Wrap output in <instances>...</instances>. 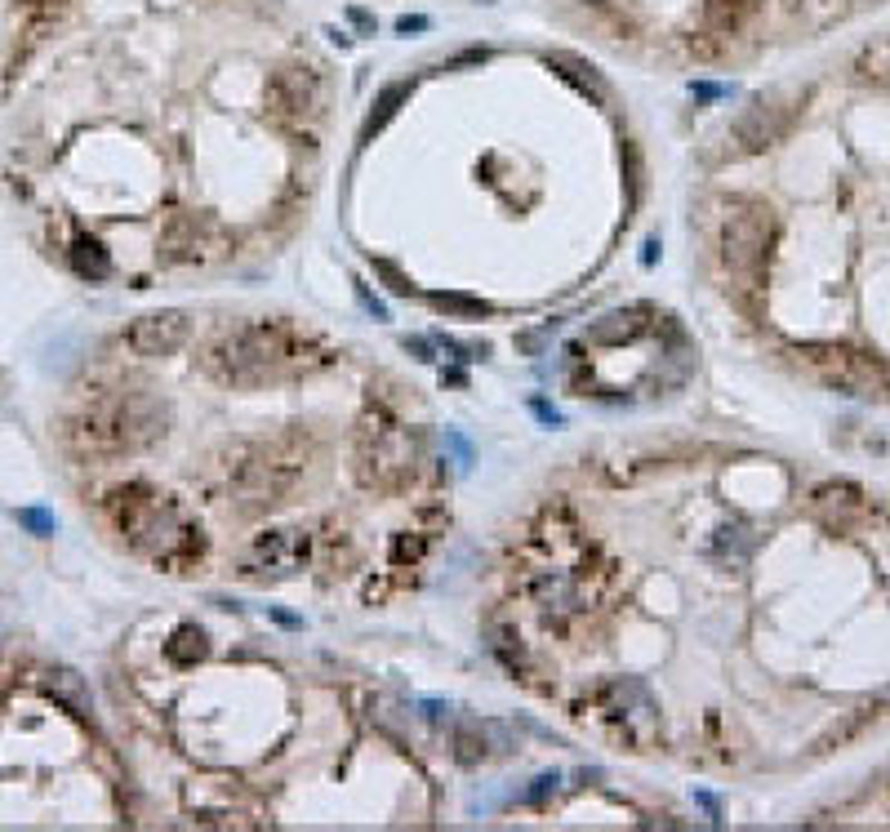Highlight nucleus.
<instances>
[{"mask_svg": "<svg viewBox=\"0 0 890 832\" xmlns=\"http://www.w3.org/2000/svg\"><path fill=\"white\" fill-rule=\"evenodd\" d=\"M316 365H325V352H316L308 334H299L285 321H250L241 330L223 334L205 352V370L219 383H236V388H259L267 379L303 374Z\"/></svg>", "mask_w": 890, "mask_h": 832, "instance_id": "nucleus-1", "label": "nucleus"}, {"mask_svg": "<svg viewBox=\"0 0 890 832\" xmlns=\"http://www.w3.org/2000/svg\"><path fill=\"white\" fill-rule=\"evenodd\" d=\"M112 517L125 539H130L138 552H147L152 561H161V566H192L205 552L201 526H192L165 494L147 490V485H125V490H116Z\"/></svg>", "mask_w": 890, "mask_h": 832, "instance_id": "nucleus-2", "label": "nucleus"}, {"mask_svg": "<svg viewBox=\"0 0 890 832\" xmlns=\"http://www.w3.org/2000/svg\"><path fill=\"white\" fill-rule=\"evenodd\" d=\"M170 428V410L152 392H121L103 396L76 419L72 441L89 454H116V450H143Z\"/></svg>", "mask_w": 890, "mask_h": 832, "instance_id": "nucleus-3", "label": "nucleus"}, {"mask_svg": "<svg viewBox=\"0 0 890 832\" xmlns=\"http://www.w3.org/2000/svg\"><path fill=\"white\" fill-rule=\"evenodd\" d=\"M308 468L303 454L294 450L290 441H272V445H259L250 450L232 472V499L245 517H259V512H272L276 503L290 499L294 481L299 472Z\"/></svg>", "mask_w": 890, "mask_h": 832, "instance_id": "nucleus-4", "label": "nucleus"}, {"mask_svg": "<svg viewBox=\"0 0 890 832\" xmlns=\"http://www.w3.org/2000/svg\"><path fill=\"white\" fill-rule=\"evenodd\" d=\"M356 477L370 490H401L414 477V437L383 414L365 419L356 432Z\"/></svg>", "mask_w": 890, "mask_h": 832, "instance_id": "nucleus-5", "label": "nucleus"}, {"mask_svg": "<svg viewBox=\"0 0 890 832\" xmlns=\"http://www.w3.org/2000/svg\"><path fill=\"white\" fill-rule=\"evenodd\" d=\"M592 708H597L601 726L615 739H623L632 752H646L659 739V708L650 699L646 681H632V677L606 681L597 690V699H592Z\"/></svg>", "mask_w": 890, "mask_h": 832, "instance_id": "nucleus-6", "label": "nucleus"}, {"mask_svg": "<svg viewBox=\"0 0 890 832\" xmlns=\"http://www.w3.org/2000/svg\"><path fill=\"white\" fill-rule=\"evenodd\" d=\"M717 250L726 272L744 276V281H757L761 267H766V250H770V210L761 205H735V214H726L717 232Z\"/></svg>", "mask_w": 890, "mask_h": 832, "instance_id": "nucleus-7", "label": "nucleus"}, {"mask_svg": "<svg viewBox=\"0 0 890 832\" xmlns=\"http://www.w3.org/2000/svg\"><path fill=\"white\" fill-rule=\"evenodd\" d=\"M806 361L824 374V383H833V388L850 396H890V365H882L877 356L815 343V348H806Z\"/></svg>", "mask_w": 890, "mask_h": 832, "instance_id": "nucleus-8", "label": "nucleus"}, {"mask_svg": "<svg viewBox=\"0 0 890 832\" xmlns=\"http://www.w3.org/2000/svg\"><path fill=\"white\" fill-rule=\"evenodd\" d=\"M267 112L281 121H312L325 103V81L308 63H285L267 76Z\"/></svg>", "mask_w": 890, "mask_h": 832, "instance_id": "nucleus-9", "label": "nucleus"}, {"mask_svg": "<svg viewBox=\"0 0 890 832\" xmlns=\"http://www.w3.org/2000/svg\"><path fill=\"white\" fill-rule=\"evenodd\" d=\"M312 561V534L303 530H267L250 548V574L263 579H290Z\"/></svg>", "mask_w": 890, "mask_h": 832, "instance_id": "nucleus-10", "label": "nucleus"}, {"mask_svg": "<svg viewBox=\"0 0 890 832\" xmlns=\"http://www.w3.org/2000/svg\"><path fill=\"white\" fill-rule=\"evenodd\" d=\"M784 125H788L784 107H779L775 98L761 94L735 116V125H730V134H726V147L735 156H753V152H761V147L775 143V138L784 134Z\"/></svg>", "mask_w": 890, "mask_h": 832, "instance_id": "nucleus-11", "label": "nucleus"}, {"mask_svg": "<svg viewBox=\"0 0 890 832\" xmlns=\"http://www.w3.org/2000/svg\"><path fill=\"white\" fill-rule=\"evenodd\" d=\"M187 334H192V321H187V312H178V307H165V312L138 316L130 330H125V343H130L138 356H174V352L187 343Z\"/></svg>", "mask_w": 890, "mask_h": 832, "instance_id": "nucleus-12", "label": "nucleus"}, {"mask_svg": "<svg viewBox=\"0 0 890 832\" xmlns=\"http://www.w3.org/2000/svg\"><path fill=\"white\" fill-rule=\"evenodd\" d=\"M530 606L543 614V619H570L579 610V583L570 570H539L526 583Z\"/></svg>", "mask_w": 890, "mask_h": 832, "instance_id": "nucleus-13", "label": "nucleus"}, {"mask_svg": "<svg viewBox=\"0 0 890 832\" xmlns=\"http://www.w3.org/2000/svg\"><path fill=\"white\" fill-rule=\"evenodd\" d=\"M543 63H548L566 85H575L583 98H592L597 107H606V103H610V85H606V76H601L597 67L588 63V58L566 54V49H548V54H543Z\"/></svg>", "mask_w": 890, "mask_h": 832, "instance_id": "nucleus-14", "label": "nucleus"}, {"mask_svg": "<svg viewBox=\"0 0 890 832\" xmlns=\"http://www.w3.org/2000/svg\"><path fill=\"white\" fill-rule=\"evenodd\" d=\"M650 307H623V312H606L601 321L588 325V343H597V348H623V343H632L637 334L650 330Z\"/></svg>", "mask_w": 890, "mask_h": 832, "instance_id": "nucleus-15", "label": "nucleus"}, {"mask_svg": "<svg viewBox=\"0 0 890 832\" xmlns=\"http://www.w3.org/2000/svg\"><path fill=\"white\" fill-rule=\"evenodd\" d=\"M815 512H819V521L824 526H833V530H846L850 521L864 512V499H859V490L855 485H819L815 490Z\"/></svg>", "mask_w": 890, "mask_h": 832, "instance_id": "nucleus-16", "label": "nucleus"}, {"mask_svg": "<svg viewBox=\"0 0 890 832\" xmlns=\"http://www.w3.org/2000/svg\"><path fill=\"white\" fill-rule=\"evenodd\" d=\"M401 103H410V85H405V81L383 85L379 98H374V107H370V116H365V125H361V143H370V138L401 112Z\"/></svg>", "mask_w": 890, "mask_h": 832, "instance_id": "nucleus-17", "label": "nucleus"}, {"mask_svg": "<svg viewBox=\"0 0 890 832\" xmlns=\"http://www.w3.org/2000/svg\"><path fill=\"white\" fill-rule=\"evenodd\" d=\"M165 655H170V663H178V668H192V663H201L210 655V637H205L196 623H183V628H174V637L165 641Z\"/></svg>", "mask_w": 890, "mask_h": 832, "instance_id": "nucleus-18", "label": "nucleus"}, {"mask_svg": "<svg viewBox=\"0 0 890 832\" xmlns=\"http://www.w3.org/2000/svg\"><path fill=\"white\" fill-rule=\"evenodd\" d=\"M72 267H76V276H85V281H103V276L112 272V254H107L103 241H94V236H76L72 241Z\"/></svg>", "mask_w": 890, "mask_h": 832, "instance_id": "nucleus-19", "label": "nucleus"}, {"mask_svg": "<svg viewBox=\"0 0 890 832\" xmlns=\"http://www.w3.org/2000/svg\"><path fill=\"white\" fill-rule=\"evenodd\" d=\"M45 690H49V695H54L58 703H67L76 717H85V712H89V690H85V681L76 677V672H67V668H63V672H49Z\"/></svg>", "mask_w": 890, "mask_h": 832, "instance_id": "nucleus-20", "label": "nucleus"}, {"mask_svg": "<svg viewBox=\"0 0 890 832\" xmlns=\"http://www.w3.org/2000/svg\"><path fill=\"white\" fill-rule=\"evenodd\" d=\"M490 650L499 655V663L508 672H526V663H530L526 646H521V637L512 628H503V623H499V628H490Z\"/></svg>", "mask_w": 890, "mask_h": 832, "instance_id": "nucleus-21", "label": "nucleus"}, {"mask_svg": "<svg viewBox=\"0 0 890 832\" xmlns=\"http://www.w3.org/2000/svg\"><path fill=\"white\" fill-rule=\"evenodd\" d=\"M454 757H459V766H477V761L486 757V726H477V721L459 726V735H454Z\"/></svg>", "mask_w": 890, "mask_h": 832, "instance_id": "nucleus-22", "label": "nucleus"}, {"mask_svg": "<svg viewBox=\"0 0 890 832\" xmlns=\"http://www.w3.org/2000/svg\"><path fill=\"white\" fill-rule=\"evenodd\" d=\"M623 165H628V210H637L641 187H646V165H641V147L623 138Z\"/></svg>", "mask_w": 890, "mask_h": 832, "instance_id": "nucleus-23", "label": "nucleus"}, {"mask_svg": "<svg viewBox=\"0 0 890 832\" xmlns=\"http://www.w3.org/2000/svg\"><path fill=\"white\" fill-rule=\"evenodd\" d=\"M432 307L450 316H490V303L472 299V294H432Z\"/></svg>", "mask_w": 890, "mask_h": 832, "instance_id": "nucleus-24", "label": "nucleus"}, {"mask_svg": "<svg viewBox=\"0 0 890 832\" xmlns=\"http://www.w3.org/2000/svg\"><path fill=\"white\" fill-rule=\"evenodd\" d=\"M748 14H753V0H708V18L717 27H730V32H735Z\"/></svg>", "mask_w": 890, "mask_h": 832, "instance_id": "nucleus-25", "label": "nucleus"}, {"mask_svg": "<svg viewBox=\"0 0 890 832\" xmlns=\"http://www.w3.org/2000/svg\"><path fill=\"white\" fill-rule=\"evenodd\" d=\"M18 526H27L32 534H41V539H45V534L58 530V521L49 517V512H41V508H23V512H18Z\"/></svg>", "mask_w": 890, "mask_h": 832, "instance_id": "nucleus-26", "label": "nucleus"}, {"mask_svg": "<svg viewBox=\"0 0 890 832\" xmlns=\"http://www.w3.org/2000/svg\"><path fill=\"white\" fill-rule=\"evenodd\" d=\"M557 784H561V775H539L534 788L526 792V806H543L548 797H557Z\"/></svg>", "mask_w": 890, "mask_h": 832, "instance_id": "nucleus-27", "label": "nucleus"}, {"mask_svg": "<svg viewBox=\"0 0 890 832\" xmlns=\"http://www.w3.org/2000/svg\"><path fill=\"white\" fill-rule=\"evenodd\" d=\"M374 267H379V272L388 276V281H392V290H397V294H410V290H414V285L405 281V276H401V272H397V267H392V263H374Z\"/></svg>", "mask_w": 890, "mask_h": 832, "instance_id": "nucleus-28", "label": "nucleus"}, {"mask_svg": "<svg viewBox=\"0 0 890 832\" xmlns=\"http://www.w3.org/2000/svg\"><path fill=\"white\" fill-rule=\"evenodd\" d=\"M397 32H401V36H410V32H428V18H423V14H405V18H397Z\"/></svg>", "mask_w": 890, "mask_h": 832, "instance_id": "nucleus-29", "label": "nucleus"}, {"mask_svg": "<svg viewBox=\"0 0 890 832\" xmlns=\"http://www.w3.org/2000/svg\"><path fill=\"white\" fill-rule=\"evenodd\" d=\"M690 89H695V98H726V94H730L726 85H708V81H699V85H690Z\"/></svg>", "mask_w": 890, "mask_h": 832, "instance_id": "nucleus-30", "label": "nucleus"}, {"mask_svg": "<svg viewBox=\"0 0 890 832\" xmlns=\"http://www.w3.org/2000/svg\"><path fill=\"white\" fill-rule=\"evenodd\" d=\"M348 18H352L356 27H361V32H374V18L365 14V9H348Z\"/></svg>", "mask_w": 890, "mask_h": 832, "instance_id": "nucleus-31", "label": "nucleus"}, {"mask_svg": "<svg viewBox=\"0 0 890 832\" xmlns=\"http://www.w3.org/2000/svg\"><path fill=\"white\" fill-rule=\"evenodd\" d=\"M481 5H494V0H481Z\"/></svg>", "mask_w": 890, "mask_h": 832, "instance_id": "nucleus-32", "label": "nucleus"}, {"mask_svg": "<svg viewBox=\"0 0 890 832\" xmlns=\"http://www.w3.org/2000/svg\"><path fill=\"white\" fill-rule=\"evenodd\" d=\"M886 695H890V690H886Z\"/></svg>", "mask_w": 890, "mask_h": 832, "instance_id": "nucleus-33", "label": "nucleus"}]
</instances>
